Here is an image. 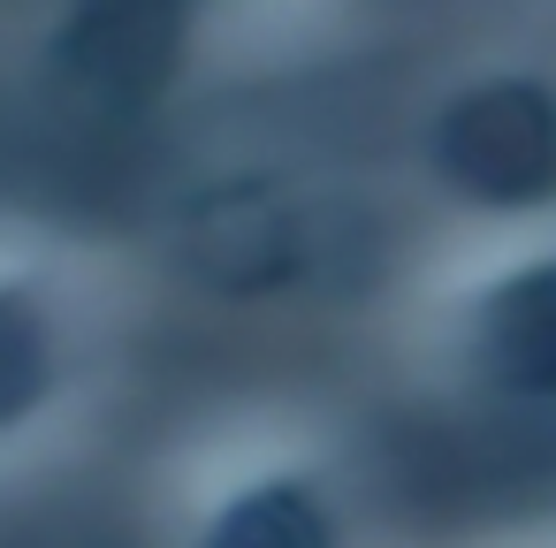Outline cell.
Masks as SVG:
<instances>
[{"instance_id":"cell-1","label":"cell","mask_w":556,"mask_h":548,"mask_svg":"<svg viewBox=\"0 0 556 548\" xmlns=\"http://www.w3.org/2000/svg\"><path fill=\"white\" fill-rule=\"evenodd\" d=\"M503 358H510V373H526V381H556V275L510 297Z\"/></svg>"},{"instance_id":"cell-2","label":"cell","mask_w":556,"mask_h":548,"mask_svg":"<svg viewBox=\"0 0 556 548\" xmlns=\"http://www.w3.org/2000/svg\"><path fill=\"white\" fill-rule=\"evenodd\" d=\"M222 548H320V525H313V510H305V502L267 495V502H252V510L229 525V540H222Z\"/></svg>"}]
</instances>
